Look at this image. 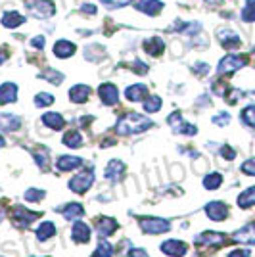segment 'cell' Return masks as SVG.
Returning <instances> with one entry per match:
<instances>
[{"label": "cell", "mask_w": 255, "mask_h": 257, "mask_svg": "<svg viewBox=\"0 0 255 257\" xmlns=\"http://www.w3.org/2000/svg\"><path fill=\"white\" fill-rule=\"evenodd\" d=\"M43 79L50 81L52 85H62V81H64V75H62L60 71H56V69H44Z\"/></svg>", "instance_id": "37"}, {"label": "cell", "mask_w": 255, "mask_h": 257, "mask_svg": "<svg viewBox=\"0 0 255 257\" xmlns=\"http://www.w3.org/2000/svg\"><path fill=\"white\" fill-rule=\"evenodd\" d=\"M205 213L215 223H223L224 219L228 217V207L223 202H209L205 205Z\"/></svg>", "instance_id": "9"}, {"label": "cell", "mask_w": 255, "mask_h": 257, "mask_svg": "<svg viewBox=\"0 0 255 257\" xmlns=\"http://www.w3.org/2000/svg\"><path fill=\"white\" fill-rule=\"evenodd\" d=\"M62 142H64L67 148H81L83 146V137H81L79 131H69V133L64 135Z\"/></svg>", "instance_id": "29"}, {"label": "cell", "mask_w": 255, "mask_h": 257, "mask_svg": "<svg viewBox=\"0 0 255 257\" xmlns=\"http://www.w3.org/2000/svg\"><path fill=\"white\" fill-rule=\"evenodd\" d=\"M52 236H56V225L52 221H43L37 228V238L41 242H44V240H50Z\"/></svg>", "instance_id": "28"}, {"label": "cell", "mask_w": 255, "mask_h": 257, "mask_svg": "<svg viewBox=\"0 0 255 257\" xmlns=\"http://www.w3.org/2000/svg\"><path fill=\"white\" fill-rule=\"evenodd\" d=\"M129 257H150V255H148V251H146V249H142V247H131Z\"/></svg>", "instance_id": "47"}, {"label": "cell", "mask_w": 255, "mask_h": 257, "mask_svg": "<svg viewBox=\"0 0 255 257\" xmlns=\"http://www.w3.org/2000/svg\"><path fill=\"white\" fill-rule=\"evenodd\" d=\"M196 246H223L226 242V236L223 232H202L194 238Z\"/></svg>", "instance_id": "10"}, {"label": "cell", "mask_w": 255, "mask_h": 257, "mask_svg": "<svg viewBox=\"0 0 255 257\" xmlns=\"http://www.w3.org/2000/svg\"><path fill=\"white\" fill-rule=\"evenodd\" d=\"M194 71H196L198 75H207V73H209V65L203 64V62H198V64H194Z\"/></svg>", "instance_id": "45"}, {"label": "cell", "mask_w": 255, "mask_h": 257, "mask_svg": "<svg viewBox=\"0 0 255 257\" xmlns=\"http://www.w3.org/2000/svg\"><path fill=\"white\" fill-rule=\"evenodd\" d=\"M43 123L48 128H52V131H60V128H64L65 119H64V115L58 113V111H48V113L43 115Z\"/></svg>", "instance_id": "24"}, {"label": "cell", "mask_w": 255, "mask_h": 257, "mask_svg": "<svg viewBox=\"0 0 255 257\" xmlns=\"http://www.w3.org/2000/svg\"><path fill=\"white\" fill-rule=\"evenodd\" d=\"M71 236L77 244H86L90 240V226L83 221H75L73 228H71Z\"/></svg>", "instance_id": "16"}, {"label": "cell", "mask_w": 255, "mask_h": 257, "mask_svg": "<svg viewBox=\"0 0 255 257\" xmlns=\"http://www.w3.org/2000/svg\"><path fill=\"white\" fill-rule=\"evenodd\" d=\"M221 184H223V175L221 173H209L203 179V188L205 190H217Z\"/></svg>", "instance_id": "30"}, {"label": "cell", "mask_w": 255, "mask_h": 257, "mask_svg": "<svg viewBox=\"0 0 255 257\" xmlns=\"http://www.w3.org/2000/svg\"><path fill=\"white\" fill-rule=\"evenodd\" d=\"M240 117H242V123H244L245 127L255 128V106L244 107L242 113H240Z\"/></svg>", "instance_id": "33"}, {"label": "cell", "mask_w": 255, "mask_h": 257, "mask_svg": "<svg viewBox=\"0 0 255 257\" xmlns=\"http://www.w3.org/2000/svg\"><path fill=\"white\" fill-rule=\"evenodd\" d=\"M44 196H46V192L41 190V188H29V190L25 192V200H27V202H41Z\"/></svg>", "instance_id": "38"}, {"label": "cell", "mask_w": 255, "mask_h": 257, "mask_svg": "<svg viewBox=\"0 0 255 257\" xmlns=\"http://www.w3.org/2000/svg\"><path fill=\"white\" fill-rule=\"evenodd\" d=\"M25 8L31 16L39 18V20L52 18L56 14V6L52 0H25Z\"/></svg>", "instance_id": "2"}, {"label": "cell", "mask_w": 255, "mask_h": 257, "mask_svg": "<svg viewBox=\"0 0 255 257\" xmlns=\"http://www.w3.org/2000/svg\"><path fill=\"white\" fill-rule=\"evenodd\" d=\"M133 69L140 73V75H144V73H148V65L144 64L142 60H135V64H133Z\"/></svg>", "instance_id": "43"}, {"label": "cell", "mask_w": 255, "mask_h": 257, "mask_svg": "<svg viewBox=\"0 0 255 257\" xmlns=\"http://www.w3.org/2000/svg\"><path fill=\"white\" fill-rule=\"evenodd\" d=\"M92 257H113V246L102 238L100 244L96 246V251L92 253Z\"/></svg>", "instance_id": "32"}, {"label": "cell", "mask_w": 255, "mask_h": 257, "mask_svg": "<svg viewBox=\"0 0 255 257\" xmlns=\"http://www.w3.org/2000/svg\"><path fill=\"white\" fill-rule=\"evenodd\" d=\"M2 217H4V209L0 207V221H2Z\"/></svg>", "instance_id": "51"}, {"label": "cell", "mask_w": 255, "mask_h": 257, "mask_svg": "<svg viewBox=\"0 0 255 257\" xmlns=\"http://www.w3.org/2000/svg\"><path fill=\"white\" fill-rule=\"evenodd\" d=\"M0 128L6 133H14V131L22 128V119L14 113H0Z\"/></svg>", "instance_id": "21"}, {"label": "cell", "mask_w": 255, "mask_h": 257, "mask_svg": "<svg viewBox=\"0 0 255 257\" xmlns=\"http://www.w3.org/2000/svg\"><path fill=\"white\" fill-rule=\"evenodd\" d=\"M234 242H242V244H253L255 246V223H249V225L238 228L232 234Z\"/></svg>", "instance_id": "15"}, {"label": "cell", "mask_w": 255, "mask_h": 257, "mask_svg": "<svg viewBox=\"0 0 255 257\" xmlns=\"http://www.w3.org/2000/svg\"><path fill=\"white\" fill-rule=\"evenodd\" d=\"M125 171V163L121 160H109L104 169V179H107L109 182H119Z\"/></svg>", "instance_id": "11"}, {"label": "cell", "mask_w": 255, "mask_h": 257, "mask_svg": "<svg viewBox=\"0 0 255 257\" xmlns=\"http://www.w3.org/2000/svg\"><path fill=\"white\" fill-rule=\"evenodd\" d=\"M238 205L242 209H247V207L255 205V186L247 188V190H244V192L238 196Z\"/></svg>", "instance_id": "31"}, {"label": "cell", "mask_w": 255, "mask_h": 257, "mask_svg": "<svg viewBox=\"0 0 255 257\" xmlns=\"http://www.w3.org/2000/svg\"><path fill=\"white\" fill-rule=\"evenodd\" d=\"M207 2H215V4H221V0H207Z\"/></svg>", "instance_id": "52"}, {"label": "cell", "mask_w": 255, "mask_h": 257, "mask_svg": "<svg viewBox=\"0 0 255 257\" xmlns=\"http://www.w3.org/2000/svg\"><path fill=\"white\" fill-rule=\"evenodd\" d=\"M228 257H249V249H232Z\"/></svg>", "instance_id": "48"}, {"label": "cell", "mask_w": 255, "mask_h": 257, "mask_svg": "<svg viewBox=\"0 0 255 257\" xmlns=\"http://www.w3.org/2000/svg\"><path fill=\"white\" fill-rule=\"evenodd\" d=\"M39 219V213H35V211H29L27 207H23V205H18L16 209H14V213H12V221L16 223L18 226H29L33 221H37Z\"/></svg>", "instance_id": "8"}, {"label": "cell", "mask_w": 255, "mask_h": 257, "mask_svg": "<svg viewBox=\"0 0 255 257\" xmlns=\"http://www.w3.org/2000/svg\"><path fill=\"white\" fill-rule=\"evenodd\" d=\"M221 156H223L224 160H234L236 158V152H234V148H230V146H223L221 148Z\"/></svg>", "instance_id": "46"}, {"label": "cell", "mask_w": 255, "mask_h": 257, "mask_svg": "<svg viewBox=\"0 0 255 257\" xmlns=\"http://www.w3.org/2000/svg\"><path fill=\"white\" fill-rule=\"evenodd\" d=\"M242 173L249 175V177H255V158H251V160H247L242 163Z\"/></svg>", "instance_id": "42"}, {"label": "cell", "mask_w": 255, "mask_h": 257, "mask_svg": "<svg viewBox=\"0 0 255 257\" xmlns=\"http://www.w3.org/2000/svg\"><path fill=\"white\" fill-rule=\"evenodd\" d=\"M75 50H77V46L73 43H69V41H65V39H62V41H58V43L54 44V56L56 58H62V60L71 58L75 54Z\"/></svg>", "instance_id": "20"}, {"label": "cell", "mask_w": 255, "mask_h": 257, "mask_svg": "<svg viewBox=\"0 0 255 257\" xmlns=\"http://www.w3.org/2000/svg\"><path fill=\"white\" fill-rule=\"evenodd\" d=\"M6 58H8V54L4 52V50H0V65L6 62Z\"/></svg>", "instance_id": "50"}, {"label": "cell", "mask_w": 255, "mask_h": 257, "mask_svg": "<svg viewBox=\"0 0 255 257\" xmlns=\"http://www.w3.org/2000/svg\"><path fill=\"white\" fill-rule=\"evenodd\" d=\"M253 56H255V46H253Z\"/></svg>", "instance_id": "54"}, {"label": "cell", "mask_w": 255, "mask_h": 257, "mask_svg": "<svg viewBox=\"0 0 255 257\" xmlns=\"http://www.w3.org/2000/svg\"><path fill=\"white\" fill-rule=\"evenodd\" d=\"M161 109V98L160 96H148L146 98V102H144V111H148V113H156V111H160Z\"/></svg>", "instance_id": "34"}, {"label": "cell", "mask_w": 255, "mask_h": 257, "mask_svg": "<svg viewBox=\"0 0 255 257\" xmlns=\"http://www.w3.org/2000/svg\"><path fill=\"white\" fill-rule=\"evenodd\" d=\"M139 225L146 234H163L171 228L169 221L161 219V217H142L139 221Z\"/></svg>", "instance_id": "4"}, {"label": "cell", "mask_w": 255, "mask_h": 257, "mask_svg": "<svg viewBox=\"0 0 255 257\" xmlns=\"http://www.w3.org/2000/svg\"><path fill=\"white\" fill-rule=\"evenodd\" d=\"M44 44H46V39H44V35H39V37L31 39V46H33V48H37V50H43Z\"/></svg>", "instance_id": "44"}, {"label": "cell", "mask_w": 255, "mask_h": 257, "mask_svg": "<svg viewBox=\"0 0 255 257\" xmlns=\"http://www.w3.org/2000/svg\"><path fill=\"white\" fill-rule=\"evenodd\" d=\"M106 8H109V10H115V8H123V6H127V4H131V0H100Z\"/></svg>", "instance_id": "40"}, {"label": "cell", "mask_w": 255, "mask_h": 257, "mask_svg": "<svg viewBox=\"0 0 255 257\" xmlns=\"http://www.w3.org/2000/svg\"><path fill=\"white\" fill-rule=\"evenodd\" d=\"M217 39H219L221 46L226 48V50H236V48H240V44H242L240 35L236 31H232V29H219Z\"/></svg>", "instance_id": "7"}, {"label": "cell", "mask_w": 255, "mask_h": 257, "mask_svg": "<svg viewBox=\"0 0 255 257\" xmlns=\"http://www.w3.org/2000/svg\"><path fill=\"white\" fill-rule=\"evenodd\" d=\"M161 251H163L165 255H171V257H182V255H186L188 246H186L182 240H165V242L161 244Z\"/></svg>", "instance_id": "12"}, {"label": "cell", "mask_w": 255, "mask_h": 257, "mask_svg": "<svg viewBox=\"0 0 255 257\" xmlns=\"http://www.w3.org/2000/svg\"><path fill=\"white\" fill-rule=\"evenodd\" d=\"M81 12H85L88 16H96V6L94 4H83V6H81Z\"/></svg>", "instance_id": "49"}, {"label": "cell", "mask_w": 255, "mask_h": 257, "mask_svg": "<svg viewBox=\"0 0 255 257\" xmlns=\"http://www.w3.org/2000/svg\"><path fill=\"white\" fill-rule=\"evenodd\" d=\"M125 98L131 100V102H142L144 98H148V88L146 85H131L127 86V90H125Z\"/></svg>", "instance_id": "23"}, {"label": "cell", "mask_w": 255, "mask_h": 257, "mask_svg": "<svg viewBox=\"0 0 255 257\" xmlns=\"http://www.w3.org/2000/svg\"><path fill=\"white\" fill-rule=\"evenodd\" d=\"M167 123H169V127L173 128V133H177V135H186V137L198 135V128L194 127V125H190V123H186L179 111L171 113L169 117H167Z\"/></svg>", "instance_id": "6"}, {"label": "cell", "mask_w": 255, "mask_h": 257, "mask_svg": "<svg viewBox=\"0 0 255 257\" xmlns=\"http://www.w3.org/2000/svg\"><path fill=\"white\" fill-rule=\"evenodd\" d=\"M245 64H247V58H245V56H240V54H228V56H224L223 60L219 62V65H217V73H219V75H230V73H234V71L242 69Z\"/></svg>", "instance_id": "3"}, {"label": "cell", "mask_w": 255, "mask_h": 257, "mask_svg": "<svg viewBox=\"0 0 255 257\" xmlns=\"http://www.w3.org/2000/svg\"><path fill=\"white\" fill-rule=\"evenodd\" d=\"M163 2L161 0H139L137 4H135V8L142 14H146V16H158L161 10H163Z\"/></svg>", "instance_id": "14"}, {"label": "cell", "mask_w": 255, "mask_h": 257, "mask_svg": "<svg viewBox=\"0 0 255 257\" xmlns=\"http://www.w3.org/2000/svg\"><path fill=\"white\" fill-rule=\"evenodd\" d=\"M98 94H100L102 102H104L106 106H115L117 102H119V90H117V86L111 85V83H104V85H100Z\"/></svg>", "instance_id": "13"}, {"label": "cell", "mask_w": 255, "mask_h": 257, "mask_svg": "<svg viewBox=\"0 0 255 257\" xmlns=\"http://www.w3.org/2000/svg\"><path fill=\"white\" fill-rule=\"evenodd\" d=\"M154 127V121L148 119L146 115H140V113H135L131 111L127 115L117 121V135L121 137H131V135H139V133H144L148 128Z\"/></svg>", "instance_id": "1"}, {"label": "cell", "mask_w": 255, "mask_h": 257, "mask_svg": "<svg viewBox=\"0 0 255 257\" xmlns=\"http://www.w3.org/2000/svg\"><path fill=\"white\" fill-rule=\"evenodd\" d=\"M211 121L215 123V125H219V127H224V125H228V123H230V113H226V111H221V113L213 115Z\"/></svg>", "instance_id": "39"}, {"label": "cell", "mask_w": 255, "mask_h": 257, "mask_svg": "<svg viewBox=\"0 0 255 257\" xmlns=\"http://www.w3.org/2000/svg\"><path fill=\"white\" fill-rule=\"evenodd\" d=\"M33 158H35V161H37V165H39V167H41V169H44V171H46V169H48V156H46V152H35V154H33Z\"/></svg>", "instance_id": "41"}, {"label": "cell", "mask_w": 255, "mask_h": 257, "mask_svg": "<svg viewBox=\"0 0 255 257\" xmlns=\"http://www.w3.org/2000/svg\"><path fill=\"white\" fill-rule=\"evenodd\" d=\"M117 221L115 219H111V217H106V219H102V221H98V225H96V232L100 238H107V236H111L113 232L117 230Z\"/></svg>", "instance_id": "22"}, {"label": "cell", "mask_w": 255, "mask_h": 257, "mask_svg": "<svg viewBox=\"0 0 255 257\" xmlns=\"http://www.w3.org/2000/svg\"><path fill=\"white\" fill-rule=\"evenodd\" d=\"M0 23H2L4 27H8V29H16V27H20V25L25 23V16H22L20 12H6V14L2 16Z\"/></svg>", "instance_id": "25"}, {"label": "cell", "mask_w": 255, "mask_h": 257, "mask_svg": "<svg viewBox=\"0 0 255 257\" xmlns=\"http://www.w3.org/2000/svg\"><path fill=\"white\" fill-rule=\"evenodd\" d=\"M90 94H92V88L88 85H75L69 90V98L75 104H85L86 100L90 98Z\"/></svg>", "instance_id": "17"}, {"label": "cell", "mask_w": 255, "mask_h": 257, "mask_svg": "<svg viewBox=\"0 0 255 257\" xmlns=\"http://www.w3.org/2000/svg\"><path fill=\"white\" fill-rule=\"evenodd\" d=\"M18 100V85L16 83H4L0 85V106L12 104Z\"/></svg>", "instance_id": "19"}, {"label": "cell", "mask_w": 255, "mask_h": 257, "mask_svg": "<svg viewBox=\"0 0 255 257\" xmlns=\"http://www.w3.org/2000/svg\"><path fill=\"white\" fill-rule=\"evenodd\" d=\"M4 144H6V142H4V139H2V137H0V146H4Z\"/></svg>", "instance_id": "53"}, {"label": "cell", "mask_w": 255, "mask_h": 257, "mask_svg": "<svg viewBox=\"0 0 255 257\" xmlns=\"http://www.w3.org/2000/svg\"><path fill=\"white\" fill-rule=\"evenodd\" d=\"M83 165V160L81 158H75V156H60L56 160V169L58 171H73L77 167Z\"/></svg>", "instance_id": "18"}, {"label": "cell", "mask_w": 255, "mask_h": 257, "mask_svg": "<svg viewBox=\"0 0 255 257\" xmlns=\"http://www.w3.org/2000/svg\"><path fill=\"white\" fill-rule=\"evenodd\" d=\"M54 104V96L50 92H39L35 96V106L37 107H46V106H52Z\"/></svg>", "instance_id": "36"}, {"label": "cell", "mask_w": 255, "mask_h": 257, "mask_svg": "<svg viewBox=\"0 0 255 257\" xmlns=\"http://www.w3.org/2000/svg\"><path fill=\"white\" fill-rule=\"evenodd\" d=\"M242 20L249 23L255 22V0H247L245 2L244 10H242Z\"/></svg>", "instance_id": "35"}, {"label": "cell", "mask_w": 255, "mask_h": 257, "mask_svg": "<svg viewBox=\"0 0 255 257\" xmlns=\"http://www.w3.org/2000/svg\"><path fill=\"white\" fill-rule=\"evenodd\" d=\"M62 215H64V219H67V221H79L85 215V209H83L81 204H67L62 209Z\"/></svg>", "instance_id": "27"}, {"label": "cell", "mask_w": 255, "mask_h": 257, "mask_svg": "<svg viewBox=\"0 0 255 257\" xmlns=\"http://www.w3.org/2000/svg\"><path fill=\"white\" fill-rule=\"evenodd\" d=\"M92 182H94V169H86V171L75 175L69 181V188H71V192L85 194L92 186Z\"/></svg>", "instance_id": "5"}, {"label": "cell", "mask_w": 255, "mask_h": 257, "mask_svg": "<svg viewBox=\"0 0 255 257\" xmlns=\"http://www.w3.org/2000/svg\"><path fill=\"white\" fill-rule=\"evenodd\" d=\"M144 50L150 54V56H161L165 52V43L161 41L160 37H152L144 43Z\"/></svg>", "instance_id": "26"}]
</instances>
